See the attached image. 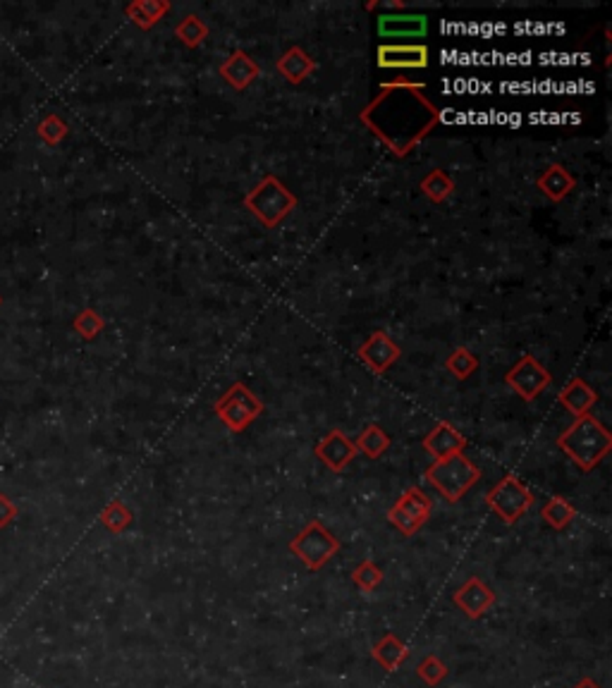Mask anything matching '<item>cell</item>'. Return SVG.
<instances>
[{"mask_svg":"<svg viewBox=\"0 0 612 688\" xmlns=\"http://www.w3.org/2000/svg\"><path fill=\"white\" fill-rule=\"evenodd\" d=\"M421 187H424V192H426L433 201L445 199V196L452 192V182L448 180L445 172H440V170H433V172L424 180V185Z\"/></svg>","mask_w":612,"mask_h":688,"instance_id":"26","label":"cell"},{"mask_svg":"<svg viewBox=\"0 0 612 688\" xmlns=\"http://www.w3.org/2000/svg\"><path fill=\"white\" fill-rule=\"evenodd\" d=\"M560 449L572 459L574 464L591 471L605 459L612 447V435L598 418L579 417L560 435Z\"/></svg>","mask_w":612,"mask_h":688,"instance_id":"1","label":"cell"},{"mask_svg":"<svg viewBox=\"0 0 612 688\" xmlns=\"http://www.w3.org/2000/svg\"><path fill=\"white\" fill-rule=\"evenodd\" d=\"M486 502H488V507H491L493 512L498 514L505 524H515V521L519 519V516H524L526 509L532 507L533 495L529 493V488L524 485L522 480H516L515 476H508V478L500 480L498 485L488 493Z\"/></svg>","mask_w":612,"mask_h":688,"instance_id":"7","label":"cell"},{"mask_svg":"<svg viewBox=\"0 0 612 688\" xmlns=\"http://www.w3.org/2000/svg\"><path fill=\"white\" fill-rule=\"evenodd\" d=\"M478 478H481L478 466L464 455H452L445 456V459H435L433 464L426 469V480L448 502L462 500Z\"/></svg>","mask_w":612,"mask_h":688,"instance_id":"2","label":"cell"},{"mask_svg":"<svg viewBox=\"0 0 612 688\" xmlns=\"http://www.w3.org/2000/svg\"><path fill=\"white\" fill-rule=\"evenodd\" d=\"M74 328H77V333H81L84 337H94L98 330L103 328V320L98 318L96 313L91 311V309H87V311L77 316V320H74Z\"/></svg>","mask_w":612,"mask_h":688,"instance_id":"29","label":"cell"},{"mask_svg":"<svg viewBox=\"0 0 612 688\" xmlns=\"http://www.w3.org/2000/svg\"><path fill=\"white\" fill-rule=\"evenodd\" d=\"M431 509H433V502H431V497H428L424 490L407 488L402 493V497L390 507L387 519H390V524H393L402 536H414L428 521Z\"/></svg>","mask_w":612,"mask_h":688,"instance_id":"6","label":"cell"},{"mask_svg":"<svg viewBox=\"0 0 612 688\" xmlns=\"http://www.w3.org/2000/svg\"><path fill=\"white\" fill-rule=\"evenodd\" d=\"M540 516L546 519V524H548L550 529L562 531L572 524L574 516H577V509H574L572 504L567 502L564 497H550L548 502H546V507L540 509Z\"/></svg>","mask_w":612,"mask_h":688,"instance_id":"19","label":"cell"},{"mask_svg":"<svg viewBox=\"0 0 612 688\" xmlns=\"http://www.w3.org/2000/svg\"><path fill=\"white\" fill-rule=\"evenodd\" d=\"M101 521H103V526L108 531L122 533V531L127 529L129 524H132V512H129L120 500H115V502H111L108 507H105L103 514H101Z\"/></svg>","mask_w":612,"mask_h":688,"instance_id":"22","label":"cell"},{"mask_svg":"<svg viewBox=\"0 0 612 688\" xmlns=\"http://www.w3.org/2000/svg\"><path fill=\"white\" fill-rule=\"evenodd\" d=\"M539 185H540V189H543V192L548 194L550 199L560 201L564 196V194L572 189L574 180H572V177H570V172H567V170L560 168V165H553V168H550L548 172H546V175L540 177Z\"/></svg>","mask_w":612,"mask_h":688,"instance_id":"21","label":"cell"},{"mask_svg":"<svg viewBox=\"0 0 612 688\" xmlns=\"http://www.w3.org/2000/svg\"><path fill=\"white\" fill-rule=\"evenodd\" d=\"M168 10L165 3H137V5H129L127 12L134 17V22L142 27H151L156 25L161 15Z\"/></svg>","mask_w":612,"mask_h":688,"instance_id":"25","label":"cell"},{"mask_svg":"<svg viewBox=\"0 0 612 688\" xmlns=\"http://www.w3.org/2000/svg\"><path fill=\"white\" fill-rule=\"evenodd\" d=\"M316 456L331 471H345V466L356 456V445L342 431H331L316 445Z\"/></svg>","mask_w":612,"mask_h":688,"instance_id":"9","label":"cell"},{"mask_svg":"<svg viewBox=\"0 0 612 688\" xmlns=\"http://www.w3.org/2000/svg\"><path fill=\"white\" fill-rule=\"evenodd\" d=\"M448 369L457 378H467L469 373L476 369V359L467 349H459V352H455L450 359H448Z\"/></svg>","mask_w":612,"mask_h":688,"instance_id":"28","label":"cell"},{"mask_svg":"<svg viewBox=\"0 0 612 688\" xmlns=\"http://www.w3.org/2000/svg\"><path fill=\"white\" fill-rule=\"evenodd\" d=\"M12 516H15V507H12L8 497L0 495V526H5Z\"/></svg>","mask_w":612,"mask_h":688,"instance_id":"31","label":"cell"},{"mask_svg":"<svg viewBox=\"0 0 612 688\" xmlns=\"http://www.w3.org/2000/svg\"><path fill=\"white\" fill-rule=\"evenodd\" d=\"M278 70H280V74L285 77V80H290L297 84V81L304 80L306 74H311V70H314V60L306 56L302 49H292L290 53H285V56L278 60Z\"/></svg>","mask_w":612,"mask_h":688,"instance_id":"18","label":"cell"},{"mask_svg":"<svg viewBox=\"0 0 612 688\" xmlns=\"http://www.w3.org/2000/svg\"><path fill=\"white\" fill-rule=\"evenodd\" d=\"M220 74L226 77L230 87L244 88L258 77V65L249 56H244L242 50H237V53L227 57L226 63L220 65Z\"/></svg>","mask_w":612,"mask_h":688,"instance_id":"16","label":"cell"},{"mask_svg":"<svg viewBox=\"0 0 612 688\" xmlns=\"http://www.w3.org/2000/svg\"><path fill=\"white\" fill-rule=\"evenodd\" d=\"M495 600H498L495 592H493L481 578L476 577L469 578L467 584L452 595V602H455L464 615L471 616V619H478L481 615H486V612L495 605Z\"/></svg>","mask_w":612,"mask_h":688,"instance_id":"10","label":"cell"},{"mask_svg":"<svg viewBox=\"0 0 612 688\" xmlns=\"http://www.w3.org/2000/svg\"><path fill=\"white\" fill-rule=\"evenodd\" d=\"M356 452H363L371 459H379L383 456L387 447H390V435H387L380 425H369V428H363L362 435H359V440L355 442Z\"/></svg>","mask_w":612,"mask_h":688,"instance_id":"20","label":"cell"},{"mask_svg":"<svg viewBox=\"0 0 612 688\" xmlns=\"http://www.w3.org/2000/svg\"><path fill=\"white\" fill-rule=\"evenodd\" d=\"M373 660L387 669V672H397L404 662H407V657H409V650H407V643L400 640L395 633H386L383 638L373 646Z\"/></svg>","mask_w":612,"mask_h":688,"instance_id":"15","label":"cell"},{"mask_svg":"<svg viewBox=\"0 0 612 688\" xmlns=\"http://www.w3.org/2000/svg\"><path fill=\"white\" fill-rule=\"evenodd\" d=\"M596 393L584 380H572L560 393V401H562L567 411H572L574 417H588V409L596 404Z\"/></svg>","mask_w":612,"mask_h":688,"instance_id":"17","label":"cell"},{"mask_svg":"<svg viewBox=\"0 0 612 688\" xmlns=\"http://www.w3.org/2000/svg\"><path fill=\"white\" fill-rule=\"evenodd\" d=\"M509 387L515 390L519 397H524L526 401L536 400L550 383L548 371L540 366L539 361L532 359V356H524L515 369L508 373Z\"/></svg>","mask_w":612,"mask_h":688,"instance_id":"8","label":"cell"},{"mask_svg":"<svg viewBox=\"0 0 612 688\" xmlns=\"http://www.w3.org/2000/svg\"><path fill=\"white\" fill-rule=\"evenodd\" d=\"M352 581L359 591H376L383 584V571H380L371 560H363L359 567L352 571Z\"/></svg>","mask_w":612,"mask_h":688,"instance_id":"24","label":"cell"},{"mask_svg":"<svg viewBox=\"0 0 612 688\" xmlns=\"http://www.w3.org/2000/svg\"><path fill=\"white\" fill-rule=\"evenodd\" d=\"M359 356L366 361V366L376 373H383L387 371L400 356V347H397L386 333H376L371 335V340L359 349Z\"/></svg>","mask_w":612,"mask_h":688,"instance_id":"13","label":"cell"},{"mask_svg":"<svg viewBox=\"0 0 612 688\" xmlns=\"http://www.w3.org/2000/svg\"><path fill=\"white\" fill-rule=\"evenodd\" d=\"M379 65L390 67V70H419L428 65V49L426 46H380L379 49Z\"/></svg>","mask_w":612,"mask_h":688,"instance_id":"12","label":"cell"},{"mask_svg":"<svg viewBox=\"0 0 612 688\" xmlns=\"http://www.w3.org/2000/svg\"><path fill=\"white\" fill-rule=\"evenodd\" d=\"M244 206H247L261 223L273 227V225L280 223L282 218L297 206V199L292 196L290 189H285V187L278 182V177L268 175L264 177V180L254 187V192L244 199Z\"/></svg>","mask_w":612,"mask_h":688,"instance_id":"3","label":"cell"},{"mask_svg":"<svg viewBox=\"0 0 612 688\" xmlns=\"http://www.w3.org/2000/svg\"><path fill=\"white\" fill-rule=\"evenodd\" d=\"M178 34L180 39H185L187 46H199L203 36H206V27L199 22V17L192 15V17H185V22L178 27Z\"/></svg>","mask_w":612,"mask_h":688,"instance_id":"27","label":"cell"},{"mask_svg":"<svg viewBox=\"0 0 612 688\" xmlns=\"http://www.w3.org/2000/svg\"><path fill=\"white\" fill-rule=\"evenodd\" d=\"M424 447H426L428 455H433L435 459H445V456L462 455L464 447H467V440L459 431H455L450 424L435 425L433 431L428 432L426 440H424Z\"/></svg>","mask_w":612,"mask_h":688,"instance_id":"14","label":"cell"},{"mask_svg":"<svg viewBox=\"0 0 612 688\" xmlns=\"http://www.w3.org/2000/svg\"><path fill=\"white\" fill-rule=\"evenodd\" d=\"M39 134L49 141V144H57L60 139H63L65 134H67V127H65L63 122L57 120L56 115H50L49 120H43L41 122V127H39Z\"/></svg>","mask_w":612,"mask_h":688,"instance_id":"30","label":"cell"},{"mask_svg":"<svg viewBox=\"0 0 612 688\" xmlns=\"http://www.w3.org/2000/svg\"><path fill=\"white\" fill-rule=\"evenodd\" d=\"M292 554H297L299 562H304L309 569L325 567L340 550V540L331 531L323 526L321 521H311L302 533L290 543Z\"/></svg>","mask_w":612,"mask_h":688,"instance_id":"4","label":"cell"},{"mask_svg":"<svg viewBox=\"0 0 612 688\" xmlns=\"http://www.w3.org/2000/svg\"><path fill=\"white\" fill-rule=\"evenodd\" d=\"M261 411H264V404L242 383L230 387V393L223 394L216 404V414L233 432H242Z\"/></svg>","mask_w":612,"mask_h":688,"instance_id":"5","label":"cell"},{"mask_svg":"<svg viewBox=\"0 0 612 688\" xmlns=\"http://www.w3.org/2000/svg\"><path fill=\"white\" fill-rule=\"evenodd\" d=\"M574 688H603V686H601V684H598V681H593V679H581L579 684H577V686H574Z\"/></svg>","mask_w":612,"mask_h":688,"instance_id":"32","label":"cell"},{"mask_svg":"<svg viewBox=\"0 0 612 688\" xmlns=\"http://www.w3.org/2000/svg\"><path fill=\"white\" fill-rule=\"evenodd\" d=\"M417 677L428 686H438L448 677V664L435 655H426L417 667Z\"/></svg>","mask_w":612,"mask_h":688,"instance_id":"23","label":"cell"},{"mask_svg":"<svg viewBox=\"0 0 612 688\" xmlns=\"http://www.w3.org/2000/svg\"><path fill=\"white\" fill-rule=\"evenodd\" d=\"M428 32L424 15H380L379 34L383 39H421Z\"/></svg>","mask_w":612,"mask_h":688,"instance_id":"11","label":"cell"}]
</instances>
